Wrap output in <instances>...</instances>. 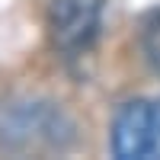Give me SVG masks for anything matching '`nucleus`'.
Wrapping results in <instances>:
<instances>
[{
	"label": "nucleus",
	"instance_id": "1",
	"mask_svg": "<svg viewBox=\"0 0 160 160\" xmlns=\"http://www.w3.org/2000/svg\"><path fill=\"white\" fill-rule=\"evenodd\" d=\"M112 154L118 160H160V96L128 99L115 112Z\"/></svg>",
	"mask_w": 160,
	"mask_h": 160
},
{
	"label": "nucleus",
	"instance_id": "2",
	"mask_svg": "<svg viewBox=\"0 0 160 160\" xmlns=\"http://www.w3.org/2000/svg\"><path fill=\"white\" fill-rule=\"evenodd\" d=\"M102 26V0H51L48 35L51 45L64 55L87 51Z\"/></svg>",
	"mask_w": 160,
	"mask_h": 160
},
{
	"label": "nucleus",
	"instance_id": "3",
	"mask_svg": "<svg viewBox=\"0 0 160 160\" xmlns=\"http://www.w3.org/2000/svg\"><path fill=\"white\" fill-rule=\"evenodd\" d=\"M141 51H144V58H148V64L160 74V7L141 26Z\"/></svg>",
	"mask_w": 160,
	"mask_h": 160
}]
</instances>
